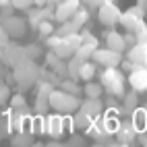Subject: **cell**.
Segmentation results:
<instances>
[{"label":"cell","mask_w":147,"mask_h":147,"mask_svg":"<svg viewBox=\"0 0 147 147\" xmlns=\"http://www.w3.org/2000/svg\"><path fill=\"white\" fill-rule=\"evenodd\" d=\"M13 73H15V81H17V89L19 91H27L29 87L37 85L40 81V73H42V66L37 64L31 58H25L23 62H19L17 66H13Z\"/></svg>","instance_id":"1"},{"label":"cell","mask_w":147,"mask_h":147,"mask_svg":"<svg viewBox=\"0 0 147 147\" xmlns=\"http://www.w3.org/2000/svg\"><path fill=\"white\" fill-rule=\"evenodd\" d=\"M100 83L104 85L108 95L122 97L126 91V75L120 71V66H106L100 73Z\"/></svg>","instance_id":"2"},{"label":"cell","mask_w":147,"mask_h":147,"mask_svg":"<svg viewBox=\"0 0 147 147\" xmlns=\"http://www.w3.org/2000/svg\"><path fill=\"white\" fill-rule=\"evenodd\" d=\"M79 106H81V97L75 95V93L64 91L62 87H56L50 93V108L54 112H60V114L68 116V114L79 110Z\"/></svg>","instance_id":"3"},{"label":"cell","mask_w":147,"mask_h":147,"mask_svg":"<svg viewBox=\"0 0 147 147\" xmlns=\"http://www.w3.org/2000/svg\"><path fill=\"white\" fill-rule=\"evenodd\" d=\"M120 25L126 29V31H137L139 27L145 25V8L139 6V4L129 6V8L120 15Z\"/></svg>","instance_id":"4"},{"label":"cell","mask_w":147,"mask_h":147,"mask_svg":"<svg viewBox=\"0 0 147 147\" xmlns=\"http://www.w3.org/2000/svg\"><path fill=\"white\" fill-rule=\"evenodd\" d=\"M0 23H2V27L6 29L8 37H13V40H21V37H25L27 29H29L27 17H19V15L4 17V19H0Z\"/></svg>","instance_id":"5"},{"label":"cell","mask_w":147,"mask_h":147,"mask_svg":"<svg viewBox=\"0 0 147 147\" xmlns=\"http://www.w3.org/2000/svg\"><path fill=\"white\" fill-rule=\"evenodd\" d=\"M27 58L25 54V46H19L15 42H8L4 48H0V62L6 64V66H17L19 62H23Z\"/></svg>","instance_id":"6"},{"label":"cell","mask_w":147,"mask_h":147,"mask_svg":"<svg viewBox=\"0 0 147 147\" xmlns=\"http://www.w3.org/2000/svg\"><path fill=\"white\" fill-rule=\"evenodd\" d=\"M120 15H122V11L116 6V2H112V0H106V2L97 8V21H100L104 27L120 25Z\"/></svg>","instance_id":"7"},{"label":"cell","mask_w":147,"mask_h":147,"mask_svg":"<svg viewBox=\"0 0 147 147\" xmlns=\"http://www.w3.org/2000/svg\"><path fill=\"white\" fill-rule=\"evenodd\" d=\"M91 60L106 68V66H120V62L124 60V56H122V52H116V50H112V48L106 46V48H97V50L93 52Z\"/></svg>","instance_id":"8"},{"label":"cell","mask_w":147,"mask_h":147,"mask_svg":"<svg viewBox=\"0 0 147 147\" xmlns=\"http://www.w3.org/2000/svg\"><path fill=\"white\" fill-rule=\"evenodd\" d=\"M66 131V120H64V114L56 112V114H46V135L50 139H60Z\"/></svg>","instance_id":"9"},{"label":"cell","mask_w":147,"mask_h":147,"mask_svg":"<svg viewBox=\"0 0 147 147\" xmlns=\"http://www.w3.org/2000/svg\"><path fill=\"white\" fill-rule=\"evenodd\" d=\"M81 0H60L56 6H54V21L62 23L66 19H73V15L81 8Z\"/></svg>","instance_id":"10"},{"label":"cell","mask_w":147,"mask_h":147,"mask_svg":"<svg viewBox=\"0 0 147 147\" xmlns=\"http://www.w3.org/2000/svg\"><path fill=\"white\" fill-rule=\"evenodd\" d=\"M114 137H116L118 145H133L135 139H139V131L135 129L133 120H120V126H118Z\"/></svg>","instance_id":"11"},{"label":"cell","mask_w":147,"mask_h":147,"mask_svg":"<svg viewBox=\"0 0 147 147\" xmlns=\"http://www.w3.org/2000/svg\"><path fill=\"white\" fill-rule=\"evenodd\" d=\"M79 110H83L87 116H91V118H97V116L104 114L106 104H104L102 97H85V100H81Z\"/></svg>","instance_id":"12"},{"label":"cell","mask_w":147,"mask_h":147,"mask_svg":"<svg viewBox=\"0 0 147 147\" xmlns=\"http://www.w3.org/2000/svg\"><path fill=\"white\" fill-rule=\"evenodd\" d=\"M129 85H131V89L139 91V93L147 91V66L133 68L129 73Z\"/></svg>","instance_id":"13"},{"label":"cell","mask_w":147,"mask_h":147,"mask_svg":"<svg viewBox=\"0 0 147 147\" xmlns=\"http://www.w3.org/2000/svg\"><path fill=\"white\" fill-rule=\"evenodd\" d=\"M126 58L135 64V68L139 66H147V44H135L129 48Z\"/></svg>","instance_id":"14"},{"label":"cell","mask_w":147,"mask_h":147,"mask_svg":"<svg viewBox=\"0 0 147 147\" xmlns=\"http://www.w3.org/2000/svg\"><path fill=\"white\" fill-rule=\"evenodd\" d=\"M137 108H139V91L129 89L122 95V106H120V114L122 116H131Z\"/></svg>","instance_id":"15"},{"label":"cell","mask_w":147,"mask_h":147,"mask_svg":"<svg viewBox=\"0 0 147 147\" xmlns=\"http://www.w3.org/2000/svg\"><path fill=\"white\" fill-rule=\"evenodd\" d=\"M106 46H108V48H112V50H116V52H122V54H124L126 48H129V46H126L124 35L118 33V31H114V29L106 33Z\"/></svg>","instance_id":"16"},{"label":"cell","mask_w":147,"mask_h":147,"mask_svg":"<svg viewBox=\"0 0 147 147\" xmlns=\"http://www.w3.org/2000/svg\"><path fill=\"white\" fill-rule=\"evenodd\" d=\"M8 106H11L13 110H17V112L25 114V116H31V106L27 104V100H25L23 91H21V93H15V95H11V100H8Z\"/></svg>","instance_id":"17"},{"label":"cell","mask_w":147,"mask_h":147,"mask_svg":"<svg viewBox=\"0 0 147 147\" xmlns=\"http://www.w3.org/2000/svg\"><path fill=\"white\" fill-rule=\"evenodd\" d=\"M131 120L135 124V129L139 133H147V108H137V110L131 114Z\"/></svg>","instance_id":"18"},{"label":"cell","mask_w":147,"mask_h":147,"mask_svg":"<svg viewBox=\"0 0 147 147\" xmlns=\"http://www.w3.org/2000/svg\"><path fill=\"white\" fill-rule=\"evenodd\" d=\"M11 145H15V147H29V145H33V135L27 133V131L11 133Z\"/></svg>","instance_id":"19"},{"label":"cell","mask_w":147,"mask_h":147,"mask_svg":"<svg viewBox=\"0 0 147 147\" xmlns=\"http://www.w3.org/2000/svg\"><path fill=\"white\" fill-rule=\"evenodd\" d=\"M29 133L31 135H46V114H35L29 118Z\"/></svg>","instance_id":"20"},{"label":"cell","mask_w":147,"mask_h":147,"mask_svg":"<svg viewBox=\"0 0 147 147\" xmlns=\"http://www.w3.org/2000/svg\"><path fill=\"white\" fill-rule=\"evenodd\" d=\"M81 25L75 21V19H66V21H62L60 25L56 27V33L58 35H71V33H79L81 31Z\"/></svg>","instance_id":"21"},{"label":"cell","mask_w":147,"mask_h":147,"mask_svg":"<svg viewBox=\"0 0 147 147\" xmlns=\"http://www.w3.org/2000/svg\"><path fill=\"white\" fill-rule=\"evenodd\" d=\"M97 64L93 62V60H85L83 62V66H81V71H79V79L81 81H93L95 79V73H97V68H95Z\"/></svg>","instance_id":"22"},{"label":"cell","mask_w":147,"mask_h":147,"mask_svg":"<svg viewBox=\"0 0 147 147\" xmlns=\"http://www.w3.org/2000/svg\"><path fill=\"white\" fill-rule=\"evenodd\" d=\"M104 85L102 83H95V81H87L83 87V95L85 97H102L104 95Z\"/></svg>","instance_id":"23"},{"label":"cell","mask_w":147,"mask_h":147,"mask_svg":"<svg viewBox=\"0 0 147 147\" xmlns=\"http://www.w3.org/2000/svg\"><path fill=\"white\" fill-rule=\"evenodd\" d=\"M91 116H87L83 110H77L73 112V122H75V129H79V131H87V126L91 124Z\"/></svg>","instance_id":"24"},{"label":"cell","mask_w":147,"mask_h":147,"mask_svg":"<svg viewBox=\"0 0 147 147\" xmlns=\"http://www.w3.org/2000/svg\"><path fill=\"white\" fill-rule=\"evenodd\" d=\"M35 33H37V37H40V42H44L46 37H50L52 33H56V27H54V23H52V19H46V21H42Z\"/></svg>","instance_id":"25"},{"label":"cell","mask_w":147,"mask_h":147,"mask_svg":"<svg viewBox=\"0 0 147 147\" xmlns=\"http://www.w3.org/2000/svg\"><path fill=\"white\" fill-rule=\"evenodd\" d=\"M25 54H27V58H31V60H37V58L46 56V52H44V46H42L40 42L27 44V46H25Z\"/></svg>","instance_id":"26"},{"label":"cell","mask_w":147,"mask_h":147,"mask_svg":"<svg viewBox=\"0 0 147 147\" xmlns=\"http://www.w3.org/2000/svg\"><path fill=\"white\" fill-rule=\"evenodd\" d=\"M58 87H62L64 91H68V93H75V95H81V93H83V87H79L77 79H71V77H66V79H62Z\"/></svg>","instance_id":"27"},{"label":"cell","mask_w":147,"mask_h":147,"mask_svg":"<svg viewBox=\"0 0 147 147\" xmlns=\"http://www.w3.org/2000/svg\"><path fill=\"white\" fill-rule=\"evenodd\" d=\"M97 50V44H89V42H83L81 46H79V50H77L75 54H79L83 60H91L93 58V52Z\"/></svg>","instance_id":"28"},{"label":"cell","mask_w":147,"mask_h":147,"mask_svg":"<svg viewBox=\"0 0 147 147\" xmlns=\"http://www.w3.org/2000/svg\"><path fill=\"white\" fill-rule=\"evenodd\" d=\"M64 60V58H60V56H58L54 50H48L46 52V66H50V68H56L58 64H60Z\"/></svg>","instance_id":"29"},{"label":"cell","mask_w":147,"mask_h":147,"mask_svg":"<svg viewBox=\"0 0 147 147\" xmlns=\"http://www.w3.org/2000/svg\"><path fill=\"white\" fill-rule=\"evenodd\" d=\"M73 19H75V21H77V23H79V25L83 27L87 21H89V8H87V6H81L79 11H77V13L73 15Z\"/></svg>","instance_id":"30"},{"label":"cell","mask_w":147,"mask_h":147,"mask_svg":"<svg viewBox=\"0 0 147 147\" xmlns=\"http://www.w3.org/2000/svg\"><path fill=\"white\" fill-rule=\"evenodd\" d=\"M8 100H11V85L0 79V106H4Z\"/></svg>","instance_id":"31"},{"label":"cell","mask_w":147,"mask_h":147,"mask_svg":"<svg viewBox=\"0 0 147 147\" xmlns=\"http://www.w3.org/2000/svg\"><path fill=\"white\" fill-rule=\"evenodd\" d=\"M15 4L13 2H8V4H2L0 6V19H4V17H11V15H15Z\"/></svg>","instance_id":"32"},{"label":"cell","mask_w":147,"mask_h":147,"mask_svg":"<svg viewBox=\"0 0 147 147\" xmlns=\"http://www.w3.org/2000/svg\"><path fill=\"white\" fill-rule=\"evenodd\" d=\"M66 145H71V147H83V145H87V141H85V137H81V135H73L71 139L66 141Z\"/></svg>","instance_id":"33"},{"label":"cell","mask_w":147,"mask_h":147,"mask_svg":"<svg viewBox=\"0 0 147 147\" xmlns=\"http://www.w3.org/2000/svg\"><path fill=\"white\" fill-rule=\"evenodd\" d=\"M135 35H137V44H147V27L145 25L137 29Z\"/></svg>","instance_id":"34"},{"label":"cell","mask_w":147,"mask_h":147,"mask_svg":"<svg viewBox=\"0 0 147 147\" xmlns=\"http://www.w3.org/2000/svg\"><path fill=\"white\" fill-rule=\"evenodd\" d=\"M17 11H27L29 6H33V0H13Z\"/></svg>","instance_id":"35"},{"label":"cell","mask_w":147,"mask_h":147,"mask_svg":"<svg viewBox=\"0 0 147 147\" xmlns=\"http://www.w3.org/2000/svg\"><path fill=\"white\" fill-rule=\"evenodd\" d=\"M81 2H83V6L89 8V11H95V8H100L106 0H81Z\"/></svg>","instance_id":"36"},{"label":"cell","mask_w":147,"mask_h":147,"mask_svg":"<svg viewBox=\"0 0 147 147\" xmlns=\"http://www.w3.org/2000/svg\"><path fill=\"white\" fill-rule=\"evenodd\" d=\"M81 40L83 42H89V44H97V40H95V35L91 33V31H87V29H85V31H83V29H81Z\"/></svg>","instance_id":"37"},{"label":"cell","mask_w":147,"mask_h":147,"mask_svg":"<svg viewBox=\"0 0 147 147\" xmlns=\"http://www.w3.org/2000/svg\"><path fill=\"white\" fill-rule=\"evenodd\" d=\"M8 42H11V37H8V33H6V29L2 27V23H0V48H4Z\"/></svg>","instance_id":"38"},{"label":"cell","mask_w":147,"mask_h":147,"mask_svg":"<svg viewBox=\"0 0 147 147\" xmlns=\"http://www.w3.org/2000/svg\"><path fill=\"white\" fill-rule=\"evenodd\" d=\"M124 40H126V46H129V48L135 46V44H137V35H135V31H126V33H124Z\"/></svg>","instance_id":"39"},{"label":"cell","mask_w":147,"mask_h":147,"mask_svg":"<svg viewBox=\"0 0 147 147\" xmlns=\"http://www.w3.org/2000/svg\"><path fill=\"white\" fill-rule=\"evenodd\" d=\"M139 143L147 147V133H139Z\"/></svg>","instance_id":"40"},{"label":"cell","mask_w":147,"mask_h":147,"mask_svg":"<svg viewBox=\"0 0 147 147\" xmlns=\"http://www.w3.org/2000/svg\"><path fill=\"white\" fill-rule=\"evenodd\" d=\"M48 0H33V6H46Z\"/></svg>","instance_id":"41"},{"label":"cell","mask_w":147,"mask_h":147,"mask_svg":"<svg viewBox=\"0 0 147 147\" xmlns=\"http://www.w3.org/2000/svg\"><path fill=\"white\" fill-rule=\"evenodd\" d=\"M60 145V141H48V147H58Z\"/></svg>","instance_id":"42"},{"label":"cell","mask_w":147,"mask_h":147,"mask_svg":"<svg viewBox=\"0 0 147 147\" xmlns=\"http://www.w3.org/2000/svg\"><path fill=\"white\" fill-rule=\"evenodd\" d=\"M58 2H60V0H48V4H54V6H56Z\"/></svg>","instance_id":"43"},{"label":"cell","mask_w":147,"mask_h":147,"mask_svg":"<svg viewBox=\"0 0 147 147\" xmlns=\"http://www.w3.org/2000/svg\"><path fill=\"white\" fill-rule=\"evenodd\" d=\"M8 2H13V0H0V6H2V4H8Z\"/></svg>","instance_id":"44"},{"label":"cell","mask_w":147,"mask_h":147,"mask_svg":"<svg viewBox=\"0 0 147 147\" xmlns=\"http://www.w3.org/2000/svg\"><path fill=\"white\" fill-rule=\"evenodd\" d=\"M145 108H147V102H145Z\"/></svg>","instance_id":"45"}]
</instances>
